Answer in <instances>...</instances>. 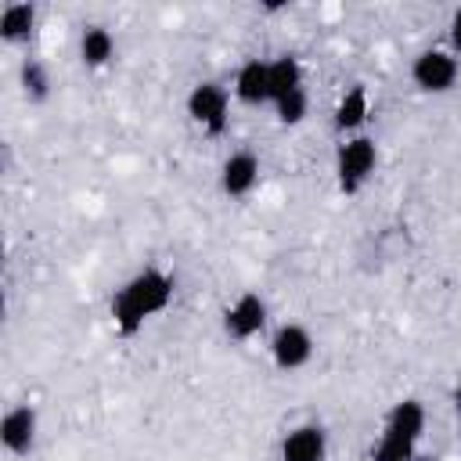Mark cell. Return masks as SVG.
Returning a JSON list of instances; mask_svg holds the SVG:
<instances>
[{
    "instance_id": "e0dca14e",
    "label": "cell",
    "mask_w": 461,
    "mask_h": 461,
    "mask_svg": "<svg viewBox=\"0 0 461 461\" xmlns=\"http://www.w3.org/2000/svg\"><path fill=\"white\" fill-rule=\"evenodd\" d=\"M274 112H277V119H281L285 126L303 122V119H306V90H295V94L281 97V101L274 104Z\"/></svg>"
},
{
    "instance_id": "ba28073f",
    "label": "cell",
    "mask_w": 461,
    "mask_h": 461,
    "mask_svg": "<svg viewBox=\"0 0 461 461\" xmlns=\"http://www.w3.org/2000/svg\"><path fill=\"white\" fill-rule=\"evenodd\" d=\"M0 443L7 454H29L36 447V411L29 403H18L0 421Z\"/></svg>"
},
{
    "instance_id": "8992f818",
    "label": "cell",
    "mask_w": 461,
    "mask_h": 461,
    "mask_svg": "<svg viewBox=\"0 0 461 461\" xmlns=\"http://www.w3.org/2000/svg\"><path fill=\"white\" fill-rule=\"evenodd\" d=\"M270 357L277 371H299L313 357V339L303 324H281L270 339Z\"/></svg>"
},
{
    "instance_id": "d6986e66",
    "label": "cell",
    "mask_w": 461,
    "mask_h": 461,
    "mask_svg": "<svg viewBox=\"0 0 461 461\" xmlns=\"http://www.w3.org/2000/svg\"><path fill=\"white\" fill-rule=\"evenodd\" d=\"M457 403H461V378H457Z\"/></svg>"
},
{
    "instance_id": "6da1fadb",
    "label": "cell",
    "mask_w": 461,
    "mask_h": 461,
    "mask_svg": "<svg viewBox=\"0 0 461 461\" xmlns=\"http://www.w3.org/2000/svg\"><path fill=\"white\" fill-rule=\"evenodd\" d=\"M173 299V277L158 267H148L140 274H133L119 295L112 299V321H115V331L119 335H137L144 328L148 317L162 313Z\"/></svg>"
},
{
    "instance_id": "277c9868",
    "label": "cell",
    "mask_w": 461,
    "mask_h": 461,
    "mask_svg": "<svg viewBox=\"0 0 461 461\" xmlns=\"http://www.w3.org/2000/svg\"><path fill=\"white\" fill-rule=\"evenodd\" d=\"M457 72H461V65L454 58V50H421L411 61V79L425 94H447L457 83Z\"/></svg>"
},
{
    "instance_id": "52a82bcc",
    "label": "cell",
    "mask_w": 461,
    "mask_h": 461,
    "mask_svg": "<svg viewBox=\"0 0 461 461\" xmlns=\"http://www.w3.org/2000/svg\"><path fill=\"white\" fill-rule=\"evenodd\" d=\"M263 324H267V303H263L256 292L238 295V299L227 306V313H223V328H227V335L238 339V342H249L252 335H259Z\"/></svg>"
},
{
    "instance_id": "5bb4252c",
    "label": "cell",
    "mask_w": 461,
    "mask_h": 461,
    "mask_svg": "<svg viewBox=\"0 0 461 461\" xmlns=\"http://www.w3.org/2000/svg\"><path fill=\"white\" fill-rule=\"evenodd\" d=\"M79 58H83L86 68H104V65L115 58V40H112V32H108L104 25L83 29V36H79Z\"/></svg>"
},
{
    "instance_id": "4fadbf2b",
    "label": "cell",
    "mask_w": 461,
    "mask_h": 461,
    "mask_svg": "<svg viewBox=\"0 0 461 461\" xmlns=\"http://www.w3.org/2000/svg\"><path fill=\"white\" fill-rule=\"evenodd\" d=\"M36 29V7L32 4H7L0 11V40L4 43H25Z\"/></svg>"
},
{
    "instance_id": "7c38bea8",
    "label": "cell",
    "mask_w": 461,
    "mask_h": 461,
    "mask_svg": "<svg viewBox=\"0 0 461 461\" xmlns=\"http://www.w3.org/2000/svg\"><path fill=\"white\" fill-rule=\"evenodd\" d=\"M303 90V65L295 54H281L270 61V104H277L281 97Z\"/></svg>"
},
{
    "instance_id": "2e32d148",
    "label": "cell",
    "mask_w": 461,
    "mask_h": 461,
    "mask_svg": "<svg viewBox=\"0 0 461 461\" xmlns=\"http://www.w3.org/2000/svg\"><path fill=\"white\" fill-rule=\"evenodd\" d=\"M18 83H22V94L29 101H43L50 94V76H47V68L40 61H25L22 72H18Z\"/></svg>"
},
{
    "instance_id": "ac0fdd59",
    "label": "cell",
    "mask_w": 461,
    "mask_h": 461,
    "mask_svg": "<svg viewBox=\"0 0 461 461\" xmlns=\"http://www.w3.org/2000/svg\"><path fill=\"white\" fill-rule=\"evenodd\" d=\"M450 50L461 54V7H457L454 18H450Z\"/></svg>"
},
{
    "instance_id": "30bf717a",
    "label": "cell",
    "mask_w": 461,
    "mask_h": 461,
    "mask_svg": "<svg viewBox=\"0 0 461 461\" xmlns=\"http://www.w3.org/2000/svg\"><path fill=\"white\" fill-rule=\"evenodd\" d=\"M234 97L241 104H270V61H259V58H249L238 76H234Z\"/></svg>"
},
{
    "instance_id": "9a60e30c",
    "label": "cell",
    "mask_w": 461,
    "mask_h": 461,
    "mask_svg": "<svg viewBox=\"0 0 461 461\" xmlns=\"http://www.w3.org/2000/svg\"><path fill=\"white\" fill-rule=\"evenodd\" d=\"M367 119V90L364 86H349L335 108V130L339 133H357Z\"/></svg>"
},
{
    "instance_id": "7a4b0ae2",
    "label": "cell",
    "mask_w": 461,
    "mask_h": 461,
    "mask_svg": "<svg viewBox=\"0 0 461 461\" xmlns=\"http://www.w3.org/2000/svg\"><path fill=\"white\" fill-rule=\"evenodd\" d=\"M425 432V407L418 400H403L389 411L382 439L375 447V461H414V447Z\"/></svg>"
},
{
    "instance_id": "3957f363",
    "label": "cell",
    "mask_w": 461,
    "mask_h": 461,
    "mask_svg": "<svg viewBox=\"0 0 461 461\" xmlns=\"http://www.w3.org/2000/svg\"><path fill=\"white\" fill-rule=\"evenodd\" d=\"M375 162H378V148H375L371 137H349V140H342L339 158H335L339 191L342 194H357L367 184V176L375 173Z\"/></svg>"
},
{
    "instance_id": "5b68a950",
    "label": "cell",
    "mask_w": 461,
    "mask_h": 461,
    "mask_svg": "<svg viewBox=\"0 0 461 461\" xmlns=\"http://www.w3.org/2000/svg\"><path fill=\"white\" fill-rule=\"evenodd\" d=\"M227 108H230V97L220 83L205 79L198 83L191 94H187V115L205 130V133H223L227 130Z\"/></svg>"
},
{
    "instance_id": "8fae6325",
    "label": "cell",
    "mask_w": 461,
    "mask_h": 461,
    "mask_svg": "<svg viewBox=\"0 0 461 461\" xmlns=\"http://www.w3.org/2000/svg\"><path fill=\"white\" fill-rule=\"evenodd\" d=\"M259 184V158L252 151H234L220 169V187L230 198H245Z\"/></svg>"
},
{
    "instance_id": "9c48e42d",
    "label": "cell",
    "mask_w": 461,
    "mask_h": 461,
    "mask_svg": "<svg viewBox=\"0 0 461 461\" xmlns=\"http://www.w3.org/2000/svg\"><path fill=\"white\" fill-rule=\"evenodd\" d=\"M328 457V432L321 425H295L281 439V461H324Z\"/></svg>"
}]
</instances>
